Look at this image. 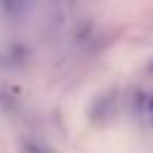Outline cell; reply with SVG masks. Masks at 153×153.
<instances>
[{"instance_id":"obj_3","label":"cell","mask_w":153,"mask_h":153,"mask_svg":"<svg viewBox=\"0 0 153 153\" xmlns=\"http://www.w3.org/2000/svg\"><path fill=\"white\" fill-rule=\"evenodd\" d=\"M148 110H151V120H153V98L148 100Z\"/></svg>"},{"instance_id":"obj_2","label":"cell","mask_w":153,"mask_h":153,"mask_svg":"<svg viewBox=\"0 0 153 153\" xmlns=\"http://www.w3.org/2000/svg\"><path fill=\"white\" fill-rule=\"evenodd\" d=\"M24 153H48L45 148H41V146H36V143H24Z\"/></svg>"},{"instance_id":"obj_4","label":"cell","mask_w":153,"mask_h":153,"mask_svg":"<svg viewBox=\"0 0 153 153\" xmlns=\"http://www.w3.org/2000/svg\"><path fill=\"white\" fill-rule=\"evenodd\" d=\"M151 72H153V62H151Z\"/></svg>"},{"instance_id":"obj_1","label":"cell","mask_w":153,"mask_h":153,"mask_svg":"<svg viewBox=\"0 0 153 153\" xmlns=\"http://www.w3.org/2000/svg\"><path fill=\"white\" fill-rule=\"evenodd\" d=\"M31 2L33 0H0V7H2V12L10 19H19V17L26 14V10L31 7Z\"/></svg>"}]
</instances>
